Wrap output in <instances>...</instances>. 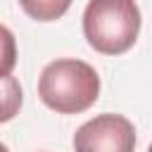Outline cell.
Wrapping results in <instances>:
<instances>
[{"label": "cell", "mask_w": 152, "mask_h": 152, "mask_svg": "<svg viewBox=\"0 0 152 152\" xmlns=\"http://www.w3.org/2000/svg\"><path fill=\"white\" fill-rule=\"evenodd\" d=\"M74 152H135V128L124 114H97L74 133Z\"/></svg>", "instance_id": "3957f363"}, {"label": "cell", "mask_w": 152, "mask_h": 152, "mask_svg": "<svg viewBox=\"0 0 152 152\" xmlns=\"http://www.w3.org/2000/svg\"><path fill=\"white\" fill-rule=\"evenodd\" d=\"M5 36H7V48H10V31H5ZM10 66H12V57L7 55V66H5V69L10 71Z\"/></svg>", "instance_id": "5b68a950"}, {"label": "cell", "mask_w": 152, "mask_h": 152, "mask_svg": "<svg viewBox=\"0 0 152 152\" xmlns=\"http://www.w3.org/2000/svg\"><path fill=\"white\" fill-rule=\"evenodd\" d=\"M19 5L36 21H55L66 14L71 0H19Z\"/></svg>", "instance_id": "277c9868"}, {"label": "cell", "mask_w": 152, "mask_h": 152, "mask_svg": "<svg viewBox=\"0 0 152 152\" xmlns=\"http://www.w3.org/2000/svg\"><path fill=\"white\" fill-rule=\"evenodd\" d=\"M147 152H152V145H150V150H147Z\"/></svg>", "instance_id": "8992f818"}, {"label": "cell", "mask_w": 152, "mask_h": 152, "mask_svg": "<svg viewBox=\"0 0 152 152\" xmlns=\"http://www.w3.org/2000/svg\"><path fill=\"white\" fill-rule=\"evenodd\" d=\"M38 97L57 114H81L100 97V76L83 59H55L38 78Z\"/></svg>", "instance_id": "6da1fadb"}, {"label": "cell", "mask_w": 152, "mask_h": 152, "mask_svg": "<svg viewBox=\"0 0 152 152\" xmlns=\"http://www.w3.org/2000/svg\"><path fill=\"white\" fill-rule=\"evenodd\" d=\"M140 33V7L135 0H88L83 10V36L95 52L124 55Z\"/></svg>", "instance_id": "7a4b0ae2"}]
</instances>
